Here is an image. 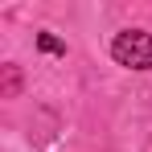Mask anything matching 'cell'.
Masks as SVG:
<instances>
[{
	"instance_id": "1",
	"label": "cell",
	"mask_w": 152,
	"mask_h": 152,
	"mask_svg": "<svg viewBox=\"0 0 152 152\" xmlns=\"http://www.w3.org/2000/svg\"><path fill=\"white\" fill-rule=\"evenodd\" d=\"M111 58H115L119 66H127V70H152V33H140V29L115 33Z\"/></svg>"
},
{
	"instance_id": "2",
	"label": "cell",
	"mask_w": 152,
	"mask_h": 152,
	"mask_svg": "<svg viewBox=\"0 0 152 152\" xmlns=\"http://www.w3.org/2000/svg\"><path fill=\"white\" fill-rule=\"evenodd\" d=\"M37 45H41L45 53H66V45H62V41H58L53 33H41V37H37Z\"/></svg>"
},
{
	"instance_id": "3",
	"label": "cell",
	"mask_w": 152,
	"mask_h": 152,
	"mask_svg": "<svg viewBox=\"0 0 152 152\" xmlns=\"http://www.w3.org/2000/svg\"><path fill=\"white\" fill-rule=\"evenodd\" d=\"M17 86H21V78H17V66H8V70H4V95H17Z\"/></svg>"
}]
</instances>
